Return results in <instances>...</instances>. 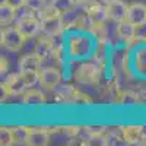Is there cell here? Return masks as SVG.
<instances>
[{
    "mask_svg": "<svg viewBox=\"0 0 146 146\" xmlns=\"http://www.w3.org/2000/svg\"><path fill=\"white\" fill-rule=\"evenodd\" d=\"M40 21H41V32H44V35L53 36V38L60 35L66 28L63 13L57 10L51 3L47 5L40 12Z\"/></svg>",
    "mask_w": 146,
    "mask_h": 146,
    "instance_id": "obj_1",
    "label": "cell"
},
{
    "mask_svg": "<svg viewBox=\"0 0 146 146\" xmlns=\"http://www.w3.org/2000/svg\"><path fill=\"white\" fill-rule=\"evenodd\" d=\"M75 82H79L82 85H96L101 79V69L96 63L86 62L76 67L73 73Z\"/></svg>",
    "mask_w": 146,
    "mask_h": 146,
    "instance_id": "obj_2",
    "label": "cell"
},
{
    "mask_svg": "<svg viewBox=\"0 0 146 146\" xmlns=\"http://www.w3.org/2000/svg\"><path fill=\"white\" fill-rule=\"evenodd\" d=\"M2 38H0V42H2V47H5L9 51H19L23 47L27 41V36L23 35L16 27H5L2 29Z\"/></svg>",
    "mask_w": 146,
    "mask_h": 146,
    "instance_id": "obj_3",
    "label": "cell"
},
{
    "mask_svg": "<svg viewBox=\"0 0 146 146\" xmlns=\"http://www.w3.org/2000/svg\"><path fill=\"white\" fill-rule=\"evenodd\" d=\"M28 88H32V86L23 72H18L15 75H10L2 83V91L6 95H22Z\"/></svg>",
    "mask_w": 146,
    "mask_h": 146,
    "instance_id": "obj_4",
    "label": "cell"
},
{
    "mask_svg": "<svg viewBox=\"0 0 146 146\" xmlns=\"http://www.w3.org/2000/svg\"><path fill=\"white\" fill-rule=\"evenodd\" d=\"M85 16H86V19L95 27L102 25V23H105V21L108 19L105 6H102V3L96 2V0H89V2L85 5Z\"/></svg>",
    "mask_w": 146,
    "mask_h": 146,
    "instance_id": "obj_5",
    "label": "cell"
},
{
    "mask_svg": "<svg viewBox=\"0 0 146 146\" xmlns=\"http://www.w3.org/2000/svg\"><path fill=\"white\" fill-rule=\"evenodd\" d=\"M15 27L27 38H32V36L38 35L41 32V21H40V18H35L32 15H23L16 21Z\"/></svg>",
    "mask_w": 146,
    "mask_h": 146,
    "instance_id": "obj_6",
    "label": "cell"
},
{
    "mask_svg": "<svg viewBox=\"0 0 146 146\" xmlns=\"http://www.w3.org/2000/svg\"><path fill=\"white\" fill-rule=\"evenodd\" d=\"M35 53L40 56V58L42 60V62L50 60L53 57H57L58 53H57V47L54 44L53 36L45 35V36L38 38V41L35 42Z\"/></svg>",
    "mask_w": 146,
    "mask_h": 146,
    "instance_id": "obj_7",
    "label": "cell"
},
{
    "mask_svg": "<svg viewBox=\"0 0 146 146\" xmlns=\"http://www.w3.org/2000/svg\"><path fill=\"white\" fill-rule=\"evenodd\" d=\"M62 83V73L56 67H44L40 70V85L47 91H54Z\"/></svg>",
    "mask_w": 146,
    "mask_h": 146,
    "instance_id": "obj_8",
    "label": "cell"
},
{
    "mask_svg": "<svg viewBox=\"0 0 146 146\" xmlns=\"http://www.w3.org/2000/svg\"><path fill=\"white\" fill-rule=\"evenodd\" d=\"M107 9V16L110 21H113L115 23L127 19V13H129V5H126L123 0H114L111 3L105 5Z\"/></svg>",
    "mask_w": 146,
    "mask_h": 146,
    "instance_id": "obj_9",
    "label": "cell"
},
{
    "mask_svg": "<svg viewBox=\"0 0 146 146\" xmlns=\"http://www.w3.org/2000/svg\"><path fill=\"white\" fill-rule=\"evenodd\" d=\"M41 63L42 60L40 58V56L34 53L25 54L19 58V63H18V69L19 72H27V73H40L41 70Z\"/></svg>",
    "mask_w": 146,
    "mask_h": 146,
    "instance_id": "obj_10",
    "label": "cell"
},
{
    "mask_svg": "<svg viewBox=\"0 0 146 146\" xmlns=\"http://www.w3.org/2000/svg\"><path fill=\"white\" fill-rule=\"evenodd\" d=\"M136 29L137 27L135 25V23H131L129 19H124L117 23V36L126 44H131L133 41H135L136 38Z\"/></svg>",
    "mask_w": 146,
    "mask_h": 146,
    "instance_id": "obj_11",
    "label": "cell"
},
{
    "mask_svg": "<svg viewBox=\"0 0 146 146\" xmlns=\"http://www.w3.org/2000/svg\"><path fill=\"white\" fill-rule=\"evenodd\" d=\"M127 19L131 23H135L137 28L146 25V5H143V3H131L129 6Z\"/></svg>",
    "mask_w": 146,
    "mask_h": 146,
    "instance_id": "obj_12",
    "label": "cell"
},
{
    "mask_svg": "<svg viewBox=\"0 0 146 146\" xmlns=\"http://www.w3.org/2000/svg\"><path fill=\"white\" fill-rule=\"evenodd\" d=\"M50 139H51L50 130H47L45 127H32L29 139H28V145L29 146H45L50 143Z\"/></svg>",
    "mask_w": 146,
    "mask_h": 146,
    "instance_id": "obj_13",
    "label": "cell"
},
{
    "mask_svg": "<svg viewBox=\"0 0 146 146\" xmlns=\"http://www.w3.org/2000/svg\"><path fill=\"white\" fill-rule=\"evenodd\" d=\"M91 50V42L86 36H73L70 40V54L76 56V57H82L85 54H88Z\"/></svg>",
    "mask_w": 146,
    "mask_h": 146,
    "instance_id": "obj_14",
    "label": "cell"
},
{
    "mask_svg": "<svg viewBox=\"0 0 146 146\" xmlns=\"http://www.w3.org/2000/svg\"><path fill=\"white\" fill-rule=\"evenodd\" d=\"M22 102L25 105H41L45 102V95L41 89L28 88L22 94Z\"/></svg>",
    "mask_w": 146,
    "mask_h": 146,
    "instance_id": "obj_15",
    "label": "cell"
},
{
    "mask_svg": "<svg viewBox=\"0 0 146 146\" xmlns=\"http://www.w3.org/2000/svg\"><path fill=\"white\" fill-rule=\"evenodd\" d=\"M121 136L127 143H140L139 140L145 136V129L142 126H126L121 129Z\"/></svg>",
    "mask_w": 146,
    "mask_h": 146,
    "instance_id": "obj_16",
    "label": "cell"
},
{
    "mask_svg": "<svg viewBox=\"0 0 146 146\" xmlns=\"http://www.w3.org/2000/svg\"><path fill=\"white\" fill-rule=\"evenodd\" d=\"M16 12H18V9L2 2V5H0V23H2V27H9L15 21Z\"/></svg>",
    "mask_w": 146,
    "mask_h": 146,
    "instance_id": "obj_17",
    "label": "cell"
},
{
    "mask_svg": "<svg viewBox=\"0 0 146 146\" xmlns=\"http://www.w3.org/2000/svg\"><path fill=\"white\" fill-rule=\"evenodd\" d=\"M31 129L28 126H16L12 127V131H13V139L16 145H28V139L31 135Z\"/></svg>",
    "mask_w": 146,
    "mask_h": 146,
    "instance_id": "obj_18",
    "label": "cell"
},
{
    "mask_svg": "<svg viewBox=\"0 0 146 146\" xmlns=\"http://www.w3.org/2000/svg\"><path fill=\"white\" fill-rule=\"evenodd\" d=\"M51 5L64 15V13H67V12L73 10L76 2H75V0H51Z\"/></svg>",
    "mask_w": 146,
    "mask_h": 146,
    "instance_id": "obj_19",
    "label": "cell"
},
{
    "mask_svg": "<svg viewBox=\"0 0 146 146\" xmlns=\"http://www.w3.org/2000/svg\"><path fill=\"white\" fill-rule=\"evenodd\" d=\"M15 143L13 131L10 127H2L0 129V145L2 146H10Z\"/></svg>",
    "mask_w": 146,
    "mask_h": 146,
    "instance_id": "obj_20",
    "label": "cell"
},
{
    "mask_svg": "<svg viewBox=\"0 0 146 146\" xmlns=\"http://www.w3.org/2000/svg\"><path fill=\"white\" fill-rule=\"evenodd\" d=\"M47 6V0H25V7L31 12H40Z\"/></svg>",
    "mask_w": 146,
    "mask_h": 146,
    "instance_id": "obj_21",
    "label": "cell"
},
{
    "mask_svg": "<svg viewBox=\"0 0 146 146\" xmlns=\"http://www.w3.org/2000/svg\"><path fill=\"white\" fill-rule=\"evenodd\" d=\"M80 127L79 126H67V127H63V131L66 133V135L69 136V137H75V136H78L79 133H80Z\"/></svg>",
    "mask_w": 146,
    "mask_h": 146,
    "instance_id": "obj_22",
    "label": "cell"
},
{
    "mask_svg": "<svg viewBox=\"0 0 146 146\" xmlns=\"http://www.w3.org/2000/svg\"><path fill=\"white\" fill-rule=\"evenodd\" d=\"M3 3H7L10 6H13L15 9H21V7H25V0H2Z\"/></svg>",
    "mask_w": 146,
    "mask_h": 146,
    "instance_id": "obj_23",
    "label": "cell"
},
{
    "mask_svg": "<svg viewBox=\"0 0 146 146\" xmlns=\"http://www.w3.org/2000/svg\"><path fill=\"white\" fill-rule=\"evenodd\" d=\"M0 69H2V73L7 72V60L6 57H2V62H0Z\"/></svg>",
    "mask_w": 146,
    "mask_h": 146,
    "instance_id": "obj_24",
    "label": "cell"
},
{
    "mask_svg": "<svg viewBox=\"0 0 146 146\" xmlns=\"http://www.w3.org/2000/svg\"><path fill=\"white\" fill-rule=\"evenodd\" d=\"M75 2H76V5H86L89 0H75Z\"/></svg>",
    "mask_w": 146,
    "mask_h": 146,
    "instance_id": "obj_25",
    "label": "cell"
},
{
    "mask_svg": "<svg viewBox=\"0 0 146 146\" xmlns=\"http://www.w3.org/2000/svg\"><path fill=\"white\" fill-rule=\"evenodd\" d=\"M101 2H102V3H105V5H107V3H111V2H114V0H101Z\"/></svg>",
    "mask_w": 146,
    "mask_h": 146,
    "instance_id": "obj_26",
    "label": "cell"
}]
</instances>
